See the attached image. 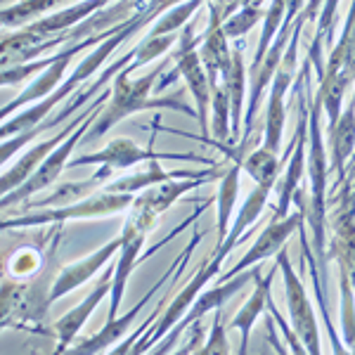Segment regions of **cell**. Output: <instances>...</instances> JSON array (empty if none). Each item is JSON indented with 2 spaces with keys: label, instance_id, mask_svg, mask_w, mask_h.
<instances>
[{
  "label": "cell",
  "instance_id": "1",
  "mask_svg": "<svg viewBox=\"0 0 355 355\" xmlns=\"http://www.w3.org/2000/svg\"><path fill=\"white\" fill-rule=\"evenodd\" d=\"M164 67H166V62L159 64L154 71L147 73V76L137 78V81H130V71L128 69H121L116 76V83H114L110 105L100 114V121L90 128L88 140H95V137L105 135L114 123H119L121 119L128 116V114H135L140 110H154V107H159V110H178L185 114H194L190 107L178 100H150V90L154 81H157V76L164 71Z\"/></svg>",
  "mask_w": 355,
  "mask_h": 355
},
{
  "label": "cell",
  "instance_id": "2",
  "mask_svg": "<svg viewBox=\"0 0 355 355\" xmlns=\"http://www.w3.org/2000/svg\"><path fill=\"white\" fill-rule=\"evenodd\" d=\"M55 261L43 275H33L21 282L3 284V327L15 329H33L41 331L48 308L53 306L50 291L55 284Z\"/></svg>",
  "mask_w": 355,
  "mask_h": 355
},
{
  "label": "cell",
  "instance_id": "3",
  "mask_svg": "<svg viewBox=\"0 0 355 355\" xmlns=\"http://www.w3.org/2000/svg\"><path fill=\"white\" fill-rule=\"evenodd\" d=\"M159 214H154L150 206H145L142 202H133L130 206V214L123 223V232H121V249H119V261H116V270H114V282H112V294H110V318L114 320L116 313L121 311V303L125 296V284L128 277L133 272L137 259H140V251L145 246L147 234L152 232V227L157 225Z\"/></svg>",
  "mask_w": 355,
  "mask_h": 355
},
{
  "label": "cell",
  "instance_id": "4",
  "mask_svg": "<svg viewBox=\"0 0 355 355\" xmlns=\"http://www.w3.org/2000/svg\"><path fill=\"white\" fill-rule=\"evenodd\" d=\"M135 202V194L130 192H100L95 197L81 199L67 206H55L43 214L17 216V218H5L3 227H28V225H48V223H64L76 218H97V216H110L119 211L130 209Z\"/></svg>",
  "mask_w": 355,
  "mask_h": 355
},
{
  "label": "cell",
  "instance_id": "5",
  "mask_svg": "<svg viewBox=\"0 0 355 355\" xmlns=\"http://www.w3.org/2000/svg\"><path fill=\"white\" fill-rule=\"evenodd\" d=\"M227 254H230V249H227V246H223V244H220V246H216L214 256H209V259H204V261H202L199 270L194 272V277L190 279V282H187V287L175 296L173 303H171V306L166 308V313L157 320V327H154V329L150 331V334H147L140 343H135V346L130 348V351H133V353L152 351L154 343L162 339L164 334H168V331L173 329V324L178 322V320L185 318L187 308H190L192 303H194V299H197V296L202 294V289L211 282V277H216V275L220 272V263L225 261V256H227Z\"/></svg>",
  "mask_w": 355,
  "mask_h": 355
},
{
  "label": "cell",
  "instance_id": "6",
  "mask_svg": "<svg viewBox=\"0 0 355 355\" xmlns=\"http://www.w3.org/2000/svg\"><path fill=\"white\" fill-rule=\"evenodd\" d=\"M110 97H112V93H105V95L100 97V100H97L95 110L90 112L88 116H85V121H83L81 125H78V128L73 130V133L69 135L67 140L62 142V145L57 147V150H55L53 154H50V157L45 159V162H43L41 166H38V171H36V173H33L31 178H28L26 182H21V185L17 187V190L10 192V194H3V209H10V206L17 204V202H26L28 197H33V194H36L38 190H45V187H48L50 182H55L57 178H60L62 171H64L67 166H69V157H71V150L78 145V142H81L83 133L90 128V125H93L95 116L100 114L102 102H107Z\"/></svg>",
  "mask_w": 355,
  "mask_h": 355
},
{
  "label": "cell",
  "instance_id": "7",
  "mask_svg": "<svg viewBox=\"0 0 355 355\" xmlns=\"http://www.w3.org/2000/svg\"><path fill=\"white\" fill-rule=\"evenodd\" d=\"M277 266L284 275V294H287L291 329L296 331V336L301 339V343L308 348V353L318 355L320 353V331H318V322H315L313 306H311V301H308L306 287H303L299 275H296L294 266L289 263V256L284 249L277 254Z\"/></svg>",
  "mask_w": 355,
  "mask_h": 355
},
{
  "label": "cell",
  "instance_id": "8",
  "mask_svg": "<svg viewBox=\"0 0 355 355\" xmlns=\"http://www.w3.org/2000/svg\"><path fill=\"white\" fill-rule=\"evenodd\" d=\"M202 41H204V36L194 38L192 24H185L182 36L178 38V50L173 57H175L178 73L185 76L194 100H197V116H199V123H202V130L206 133V130H209V100L214 95H211V81H209V73H206V69L202 64V57L194 53V48H197Z\"/></svg>",
  "mask_w": 355,
  "mask_h": 355
},
{
  "label": "cell",
  "instance_id": "9",
  "mask_svg": "<svg viewBox=\"0 0 355 355\" xmlns=\"http://www.w3.org/2000/svg\"><path fill=\"white\" fill-rule=\"evenodd\" d=\"M256 272H259V266H254L251 270H244V272H237L234 277L230 279H223V282L216 284L214 289H209V291H202V294L194 299L192 303V308L185 313V318H182V322L178 324V327L173 331H168V339H166L164 346H159V348H154L157 353H166V351H171V346H173V341L178 339V336L182 334L185 329H190L197 320H202L206 313L209 311H218V308H223V303H225L230 296L237 294L239 289L244 287V284H249V279H254L256 277Z\"/></svg>",
  "mask_w": 355,
  "mask_h": 355
},
{
  "label": "cell",
  "instance_id": "10",
  "mask_svg": "<svg viewBox=\"0 0 355 355\" xmlns=\"http://www.w3.org/2000/svg\"><path fill=\"white\" fill-rule=\"evenodd\" d=\"M303 209H299L296 214H289L287 218H279V220H272L270 225L266 227V230L261 232V237L256 239L254 246H251L249 251L244 254V259L237 263V266L232 268V270L223 272L218 277V282H223V279H230L234 277L237 272H244L249 270V266H256V263L270 259V256H277L279 251H282V244L287 242V239L291 237L294 232L301 230L303 225Z\"/></svg>",
  "mask_w": 355,
  "mask_h": 355
},
{
  "label": "cell",
  "instance_id": "11",
  "mask_svg": "<svg viewBox=\"0 0 355 355\" xmlns=\"http://www.w3.org/2000/svg\"><path fill=\"white\" fill-rule=\"evenodd\" d=\"M114 270H116V266H107L105 272H102L100 284H97V287L90 291V294L85 296L76 308H71V311H69L67 315H62V318L55 322V339H57L55 353H64L71 348L73 339L78 336V331H81L83 324L88 322V318L93 315V311L112 294Z\"/></svg>",
  "mask_w": 355,
  "mask_h": 355
},
{
  "label": "cell",
  "instance_id": "12",
  "mask_svg": "<svg viewBox=\"0 0 355 355\" xmlns=\"http://www.w3.org/2000/svg\"><path fill=\"white\" fill-rule=\"evenodd\" d=\"M119 249H121V234L114 237L112 242H107L105 246H100V249H97L95 254H90L88 259L71 263V266H67L64 270L57 272L53 291H50V299H53V303L57 299H62V296H67L69 291L83 287V284L88 282L95 272H100L102 268H107V263H110V259L116 254Z\"/></svg>",
  "mask_w": 355,
  "mask_h": 355
},
{
  "label": "cell",
  "instance_id": "13",
  "mask_svg": "<svg viewBox=\"0 0 355 355\" xmlns=\"http://www.w3.org/2000/svg\"><path fill=\"white\" fill-rule=\"evenodd\" d=\"M95 105H97V102H95ZM95 105L90 107V110L85 112V114H81V116H78L76 121L69 123L64 130H60V133H57L55 137H50V140H45V142H41V145H36V147H31V150H28L24 157H21L19 162H17L12 168H10L8 173H5V178H3V194H10L12 190H17V187H19L21 182H26L28 178L36 173L38 166H41L45 159H48L50 154H53L57 147H60L62 142H64L67 137L71 135L73 130H76L78 125L85 121V116H88V114L95 110Z\"/></svg>",
  "mask_w": 355,
  "mask_h": 355
},
{
  "label": "cell",
  "instance_id": "14",
  "mask_svg": "<svg viewBox=\"0 0 355 355\" xmlns=\"http://www.w3.org/2000/svg\"><path fill=\"white\" fill-rule=\"evenodd\" d=\"M171 275H173V266H171L168 270H166V272L162 275V279H159V282L154 284V289L147 291V294L142 296V299L137 301L128 313L121 315V318L107 320V324H105V327H102L100 331H97V334L88 336V339H83V341H78L76 346H71L69 351H71V353H102V351H107V348H110L114 341H119V339H121V336L125 334V329H128L130 324L135 322V318L140 315L142 308H145L147 303H150V299L154 296V291L162 287V284L171 277Z\"/></svg>",
  "mask_w": 355,
  "mask_h": 355
},
{
  "label": "cell",
  "instance_id": "15",
  "mask_svg": "<svg viewBox=\"0 0 355 355\" xmlns=\"http://www.w3.org/2000/svg\"><path fill=\"white\" fill-rule=\"evenodd\" d=\"M279 266H275L270 272H268V277H261V270L256 272L254 282H256V289L254 294L249 296V301L242 306V311L234 315V320L230 322V329H239V334H242V346H239V353H246L249 351V334H251V327H254V322L259 320V315H263L268 311V303L272 299V277H275V270H277Z\"/></svg>",
  "mask_w": 355,
  "mask_h": 355
},
{
  "label": "cell",
  "instance_id": "16",
  "mask_svg": "<svg viewBox=\"0 0 355 355\" xmlns=\"http://www.w3.org/2000/svg\"><path fill=\"white\" fill-rule=\"evenodd\" d=\"M142 159H157V154L137 150L130 140L119 137V140L110 142V145H107L102 152L88 154V157L71 159L69 166H71V168H76V166H85V164H105V166H110V168H128V166L142 162Z\"/></svg>",
  "mask_w": 355,
  "mask_h": 355
},
{
  "label": "cell",
  "instance_id": "17",
  "mask_svg": "<svg viewBox=\"0 0 355 355\" xmlns=\"http://www.w3.org/2000/svg\"><path fill=\"white\" fill-rule=\"evenodd\" d=\"M303 137H306V123H303V116H301L299 133H296V150H294V157H291V164L287 166V175L279 182V202H277V209H275L272 220L287 218L289 216L287 211L291 204V194H296V185H299V180L303 175V152H306Z\"/></svg>",
  "mask_w": 355,
  "mask_h": 355
},
{
  "label": "cell",
  "instance_id": "18",
  "mask_svg": "<svg viewBox=\"0 0 355 355\" xmlns=\"http://www.w3.org/2000/svg\"><path fill=\"white\" fill-rule=\"evenodd\" d=\"M237 192H239V162L223 175L220 190H218V242L216 246H220L230 234V216L237 202Z\"/></svg>",
  "mask_w": 355,
  "mask_h": 355
},
{
  "label": "cell",
  "instance_id": "19",
  "mask_svg": "<svg viewBox=\"0 0 355 355\" xmlns=\"http://www.w3.org/2000/svg\"><path fill=\"white\" fill-rule=\"evenodd\" d=\"M223 85H225L232 105V135H239V116H242V97H244V60L239 50L232 53V64L223 73Z\"/></svg>",
  "mask_w": 355,
  "mask_h": 355
},
{
  "label": "cell",
  "instance_id": "20",
  "mask_svg": "<svg viewBox=\"0 0 355 355\" xmlns=\"http://www.w3.org/2000/svg\"><path fill=\"white\" fill-rule=\"evenodd\" d=\"M242 166L256 182H275L279 175V164H277V159H275V152L268 150V147L251 152L242 162Z\"/></svg>",
  "mask_w": 355,
  "mask_h": 355
},
{
  "label": "cell",
  "instance_id": "21",
  "mask_svg": "<svg viewBox=\"0 0 355 355\" xmlns=\"http://www.w3.org/2000/svg\"><path fill=\"white\" fill-rule=\"evenodd\" d=\"M71 3V0H24L19 5H10L5 8L3 12V24L5 26H17V24H24V21L33 19L41 12H48V10L57 8V5H64Z\"/></svg>",
  "mask_w": 355,
  "mask_h": 355
},
{
  "label": "cell",
  "instance_id": "22",
  "mask_svg": "<svg viewBox=\"0 0 355 355\" xmlns=\"http://www.w3.org/2000/svg\"><path fill=\"white\" fill-rule=\"evenodd\" d=\"M50 249H53V246H50ZM48 259H50V251L43 254V251L31 249V246H21L19 251H15V256L10 259L8 266L15 277L26 279V277H33V275L41 272V268L48 263Z\"/></svg>",
  "mask_w": 355,
  "mask_h": 355
},
{
  "label": "cell",
  "instance_id": "23",
  "mask_svg": "<svg viewBox=\"0 0 355 355\" xmlns=\"http://www.w3.org/2000/svg\"><path fill=\"white\" fill-rule=\"evenodd\" d=\"M261 17V10L254 8V5H244V10L239 15H234L232 19H227L225 24H223V28H225V33L230 38H237V36H244L246 31H249L251 26L259 21Z\"/></svg>",
  "mask_w": 355,
  "mask_h": 355
},
{
  "label": "cell",
  "instance_id": "24",
  "mask_svg": "<svg viewBox=\"0 0 355 355\" xmlns=\"http://www.w3.org/2000/svg\"><path fill=\"white\" fill-rule=\"evenodd\" d=\"M223 308L214 311V324H211V336L206 341V346L199 353H230V346H227V336H225V324L220 322Z\"/></svg>",
  "mask_w": 355,
  "mask_h": 355
},
{
  "label": "cell",
  "instance_id": "25",
  "mask_svg": "<svg viewBox=\"0 0 355 355\" xmlns=\"http://www.w3.org/2000/svg\"><path fill=\"white\" fill-rule=\"evenodd\" d=\"M346 171H351V173L346 175V180H351V178H355V157H353V164H351V168H346Z\"/></svg>",
  "mask_w": 355,
  "mask_h": 355
},
{
  "label": "cell",
  "instance_id": "26",
  "mask_svg": "<svg viewBox=\"0 0 355 355\" xmlns=\"http://www.w3.org/2000/svg\"><path fill=\"white\" fill-rule=\"evenodd\" d=\"M261 3H263V0H249L246 5H254V8H261Z\"/></svg>",
  "mask_w": 355,
  "mask_h": 355
}]
</instances>
